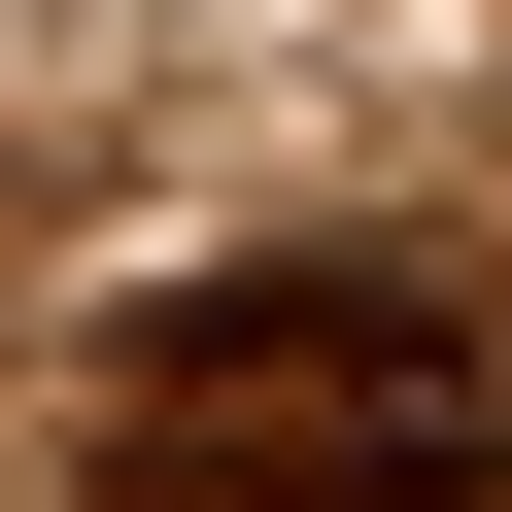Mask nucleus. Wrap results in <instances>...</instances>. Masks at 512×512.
I'll list each match as a JSON object with an SVG mask.
<instances>
[{"instance_id":"f257e3e1","label":"nucleus","mask_w":512,"mask_h":512,"mask_svg":"<svg viewBox=\"0 0 512 512\" xmlns=\"http://www.w3.org/2000/svg\"><path fill=\"white\" fill-rule=\"evenodd\" d=\"M103 478L137 512H478L512 478V342L444 239H239L103 342Z\"/></svg>"}]
</instances>
